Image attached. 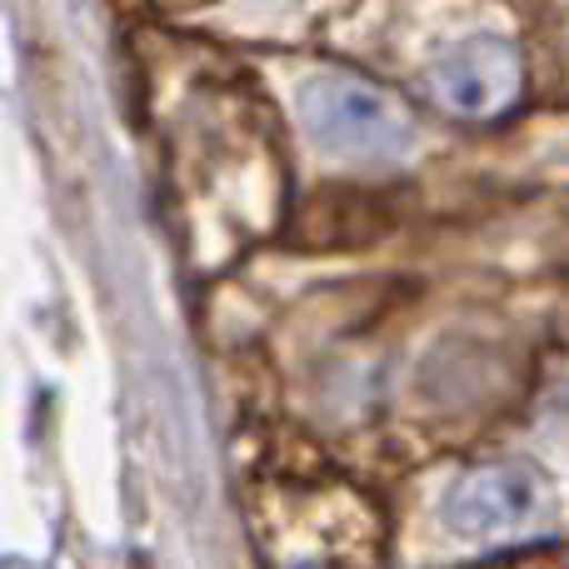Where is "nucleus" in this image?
<instances>
[{
  "label": "nucleus",
  "mask_w": 569,
  "mask_h": 569,
  "mask_svg": "<svg viewBox=\"0 0 569 569\" xmlns=\"http://www.w3.org/2000/svg\"><path fill=\"white\" fill-rule=\"evenodd\" d=\"M305 130L320 140L330 156L345 160H400L410 150V120L385 90L365 86L355 76H315L300 90Z\"/></svg>",
  "instance_id": "obj_1"
},
{
  "label": "nucleus",
  "mask_w": 569,
  "mask_h": 569,
  "mask_svg": "<svg viewBox=\"0 0 569 569\" xmlns=\"http://www.w3.org/2000/svg\"><path fill=\"white\" fill-rule=\"evenodd\" d=\"M540 510V480L525 465H485L470 470L445 495V525L460 540H490L510 535Z\"/></svg>",
  "instance_id": "obj_2"
},
{
  "label": "nucleus",
  "mask_w": 569,
  "mask_h": 569,
  "mask_svg": "<svg viewBox=\"0 0 569 569\" xmlns=\"http://www.w3.org/2000/svg\"><path fill=\"white\" fill-rule=\"evenodd\" d=\"M430 86L455 116H495L520 96V56L495 36H470L435 60Z\"/></svg>",
  "instance_id": "obj_3"
}]
</instances>
